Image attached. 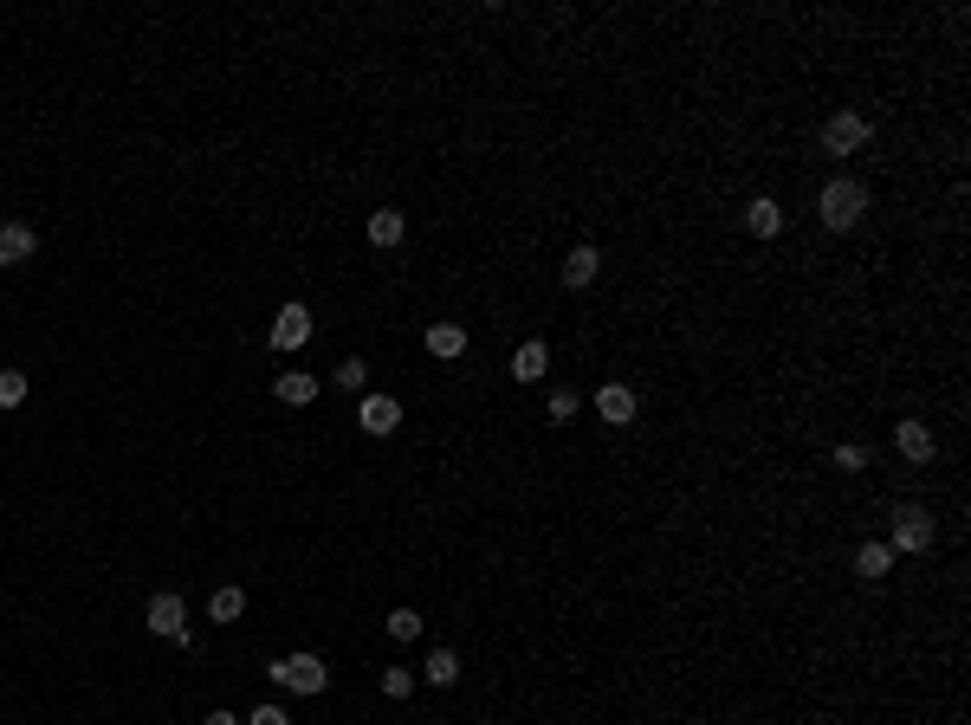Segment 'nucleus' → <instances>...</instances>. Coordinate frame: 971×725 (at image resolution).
I'll use <instances>...</instances> for the list:
<instances>
[{"instance_id": "obj_24", "label": "nucleus", "mask_w": 971, "mask_h": 725, "mask_svg": "<svg viewBox=\"0 0 971 725\" xmlns=\"http://www.w3.org/2000/svg\"><path fill=\"white\" fill-rule=\"evenodd\" d=\"M836 467H842V473H861V467H868V454L849 441V447H836Z\"/></svg>"}, {"instance_id": "obj_12", "label": "nucleus", "mask_w": 971, "mask_h": 725, "mask_svg": "<svg viewBox=\"0 0 971 725\" xmlns=\"http://www.w3.org/2000/svg\"><path fill=\"white\" fill-rule=\"evenodd\" d=\"M596 408H603V421H615V428H628V421H635V395H628L622 382H609V389L596 395Z\"/></svg>"}, {"instance_id": "obj_2", "label": "nucleus", "mask_w": 971, "mask_h": 725, "mask_svg": "<svg viewBox=\"0 0 971 725\" xmlns=\"http://www.w3.org/2000/svg\"><path fill=\"white\" fill-rule=\"evenodd\" d=\"M272 680L292 693H324L331 687V667L318 661V654H285V661H272Z\"/></svg>"}, {"instance_id": "obj_14", "label": "nucleus", "mask_w": 971, "mask_h": 725, "mask_svg": "<svg viewBox=\"0 0 971 725\" xmlns=\"http://www.w3.org/2000/svg\"><path fill=\"white\" fill-rule=\"evenodd\" d=\"M894 441H900V454H907V460H933V428H926V421H900Z\"/></svg>"}, {"instance_id": "obj_20", "label": "nucleus", "mask_w": 971, "mask_h": 725, "mask_svg": "<svg viewBox=\"0 0 971 725\" xmlns=\"http://www.w3.org/2000/svg\"><path fill=\"white\" fill-rule=\"evenodd\" d=\"M382 693H389V700H408V693H415V674H408V667H382Z\"/></svg>"}, {"instance_id": "obj_21", "label": "nucleus", "mask_w": 971, "mask_h": 725, "mask_svg": "<svg viewBox=\"0 0 971 725\" xmlns=\"http://www.w3.org/2000/svg\"><path fill=\"white\" fill-rule=\"evenodd\" d=\"M26 402V376L20 369H0V408H20Z\"/></svg>"}, {"instance_id": "obj_23", "label": "nucleus", "mask_w": 971, "mask_h": 725, "mask_svg": "<svg viewBox=\"0 0 971 725\" xmlns=\"http://www.w3.org/2000/svg\"><path fill=\"white\" fill-rule=\"evenodd\" d=\"M363 376H369V363H363V357L337 363V389H363Z\"/></svg>"}, {"instance_id": "obj_13", "label": "nucleus", "mask_w": 971, "mask_h": 725, "mask_svg": "<svg viewBox=\"0 0 971 725\" xmlns=\"http://www.w3.org/2000/svg\"><path fill=\"white\" fill-rule=\"evenodd\" d=\"M544 369H551V350H544L538 337H531V344H518V357H512V376L518 382H538Z\"/></svg>"}, {"instance_id": "obj_5", "label": "nucleus", "mask_w": 971, "mask_h": 725, "mask_svg": "<svg viewBox=\"0 0 971 725\" xmlns=\"http://www.w3.org/2000/svg\"><path fill=\"white\" fill-rule=\"evenodd\" d=\"M149 628H156L162 641H188V609H182V596H175V590H156V596H149Z\"/></svg>"}, {"instance_id": "obj_19", "label": "nucleus", "mask_w": 971, "mask_h": 725, "mask_svg": "<svg viewBox=\"0 0 971 725\" xmlns=\"http://www.w3.org/2000/svg\"><path fill=\"white\" fill-rule=\"evenodd\" d=\"M369 240H376V246H395V240H402V214H395V208H376V214H369Z\"/></svg>"}, {"instance_id": "obj_4", "label": "nucleus", "mask_w": 971, "mask_h": 725, "mask_svg": "<svg viewBox=\"0 0 971 725\" xmlns=\"http://www.w3.org/2000/svg\"><path fill=\"white\" fill-rule=\"evenodd\" d=\"M311 344V305H279V318H272V350H305Z\"/></svg>"}, {"instance_id": "obj_6", "label": "nucleus", "mask_w": 971, "mask_h": 725, "mask_svg": "<svg viewBox=\"0 0 971 725\" xmlns=\"http://www.w3.org/2000/svg\"><path fill=\"white\" fill-rule=\"evenodd\" d=\"M894 544L900 551H926V544H933V512H926V505H900L894 512Z\"/></svg>"}, {"instance_id": "obj_1", "label": "nucleus", "mask_w": 971, "mask_h": 725, "mask_svg": "<svg viewBox=\"0 0 971 725\" xmlns=\"http://www.w3.org/2000/svg\"><path fill=\"white\" fill-rule=\"evenodd\" d=\"M816 214H823V227H829V234H849V227L861 221V214H868V188L842 175V182H829L823 195H816Z\"/></svg>"}, {"instance_id": "obj_8", "label": "nucleus", "mask_w": 971, "mask_h": 725, "mask_svg": "<svg viewBox=\"0 0 971 725\" xmlns=\"http://www.w3.org/2000/svg\"><path fill=\"white\" fill-rule=\"evenodd\" d=\"M33 253H39V234L26 221H7V227H0V266H26Z\"/></svg>"}, {"instance_id": "obj_7", "label": "nucleus", "mask_w": 971, "mask_h": 725, "mask_svg": "<svg viewBox=\"0 0 971 725\" xmlns=\"http://www.w3.org/2000/svg\"><path fill=\"white\" fill-rule=\"evenodd\" d=\"M357 421H363V434H395L402 428V402H395V395H363Z\"/></svg>"}, {"instance_id": "obj_18", "label": "nucleus", "mask_w": 971, "mask_h": 725, "mask_svg": "<svg viewBox=\"0 0 971 725\" xmlns=\"http://www.w3.org/2000/svg\"><path fill=\"white\" fill-rule=\"evenodd\" d=\"M428 350H434V357H460V350H467V331H460V324H434Z\"/></svg>"}, {"instance_id": "obj_9", "label": "nucleus", "mask_w": 971, "mask_h": 725, "mask_svg": "<svg viewBox=\"0 0 971 725\" xmlns=\"http://www.w3.org/2000/svg\"><path fill=\"white\" fill-rule=\"evenodd\" d=\"M745 227H751L758 240H777V234H784V208H777L771 195H758V201L745 208Z\"/></svg>"}, {"instance_id": "obj_10", "label": "nucleus", "mask_w": 971, "mask_h": 725, "mask_svg": "<svg viewBox=\"0 0 971 725\" xmlns=\"http://www.w3.org/2000/svg\"><path fill=\"white\" fill-rule=\"evenodd\" d=\"M272 395H279L285 408H305V402H318V382H311L305 369H285V376L272 382Z\"/></svg>"}, {"instance_id": "obj_26", "label": "nucleus", "mask_w": 971, "mask_h": 725, "mask_svg": "<svg viewBox=\"0 0 971 725\" xmlns=\"http://www.w3.org/2000/svg\"><path fill=\"white\" fill-rule=\"evenodd\" d=\"M246 725H292V719H285V706H259V713L246 719Z\"/></svg>"}, {"instance_id": "obj_16", "label": "nucleus", "mask_w": 971, "mask_h": 725, "mask_svg": "<svg viewBox=\"0 0 971 725\" xmlns=\"http://www.w3.org/2000/svg\"><path fill=\"white\" fill-rule=\"evenodd\" d=\"M421 674H428V687H454V680H460V654L454 648H434Z\"/></svg>"}, {"instance_id": "obj_25", "label": "nucleus", "mask_w": 971, "mask_h": 725, "mask_svg": "<svg viewBox=\"0 0 971 725\" xmlns=\"http://www.w3.org/2000/svg\"><path fill=\"white\" fill-rule=\"evenodd\" d=\"M570 415H577V395L557 389V395H551V421H570Z\"/></svg>"}, {"instance_id": "obj_11", "label": "nucleus", "mask_w": 971, "mask_h": 725, "mask_svg": "<svg viewBox=\"0 0 971 725\" xmlns=\"http://www.w3.org/2000/svg\"><path fill=\"white\" fill-rule=\"evenodd\" d=\"M596 266H603V253H596V246H577V253L564 259V285H570V292H583V285L596 279Z\"/></svg>"}, {"instance_id": "obj_15", "label": "nucleus", "mask_w": 971, "mask_h": 725, "mask_svg": "<svg viewBox=\"0 0 971 725\" xmlns=\"http://www.w3.org/2000/svg\"><path fill=\"white\" fill-rule=\"evenodd\" d=\"M855 570H861L868 583H881L887 570H894V551H887V544H861V551H855Z\"/></svg>"}, {"instance_id": "obj_3", "label": "nucleus", "mask_w": 971, "mask_h": 725, "mask_svg": "<svg viewBox=\"0 0 971 725\" xmlns=\"http://www.w3.org/2000/svg\"><path fill=\"white\" fill-rule=\"evenodd\" d=\"M861 143H868V117H861V111H836L823 123V149H829V156H855Z\"/></svg>"}, {"instance_id": "obj_27", "label": "nucleus", "mask_w": 971, "mask_h": 725, "mask_svg": "<svg viewBox=\"0 0 971 725\" xmlns=\"http://www.w3.org/2000/svg\"><path fill=\"white\" fill-rule=\"evenodd\" d=\"M208 725H240V719L234 713H208Z\"/></svg>"}, {"instance_id": "obj_22", "label": "nucleus", "mask_w": 971, "mask_h": 725, "mask_svg": "<svg viewBox=\"0 0 971 725\" xmlns=\"http://www.w3.org/2000/svg\"><path fill=\"white\" fill-rule=\"evenodd\" d=\"M389 635H395V641H415V635H421V615H415V609H395V615H389Z\"/></svg>"}, {"instance_id": "obj_17", "label": "nucleus", "mask_w": 971, "mask_h": 725, "mask_svg": "<svg viewBox=\"0 0 971 725\" xmlns=\"http://www.w3.org/2000/svg\"><path fill=\"white\" fill-rule=\"evenodd\" d=\"M240 609H246V590H234V583L208 596V615H214V622H240Z\"/></svg>"}]
</instances>
